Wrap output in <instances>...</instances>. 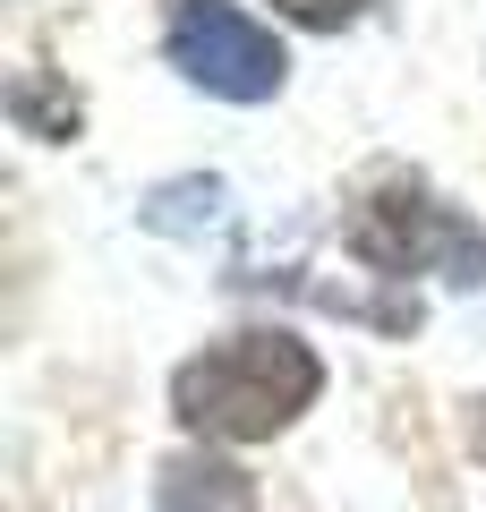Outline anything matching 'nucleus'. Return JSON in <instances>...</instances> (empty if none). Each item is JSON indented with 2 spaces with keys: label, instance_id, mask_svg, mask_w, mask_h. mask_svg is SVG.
I'll return each mask as SVG.
<instances>
[{
  "label": "nucleus",
  "instance_id": "obj_2",
  "mask_svg": "<svg viewBox=\"0 0 486 512\" xmlns=\"http://www.w3.org/2000/svg\"><path fill=\"white\" fill-rule=\"evenodd\" d=\"M350 256L367 274H452L469 291H486V231H469L452 205H435L427 188H376L350 222Z\"/></svg>",
  "mask_w": 486,
  "mask_h": 512
},
{
  "label": "nucleus",
  "instance_id": "obj_6",
  "mask_svg": "<svg viewBox=\"0 0 486 512\" xmlns=\"http://www.w3.org/2000/svg\"><path fill=\"white\" fill-rule=\"evenodd\" d=\"M273 9H282L290 26H316V35H333V26H350L367 9V0H273Z\"/></svg>",
  "mask_w": 486,
  "mask_h": 512
},
{
  "label": "nucleus",
  "instance_id": "obj_3",
  "mask_svg": "<svg viewBox=\"0 0 486 512\" xmlns=\"http://www.w3.org/2000/svg\"><path fill=\"white\" fill-rule=\"evenodd\" d=\"M162 52H171V69H180L188 86L222 94V103H265L290 77L282 43H273L248 9H231V0H180L171 26H162Z\"/></svg>",
  "mask_w": 486,
  "mask_h": 512
},
{
  "label": "nucleus",
  "instance_id": "obj_4",
  "mask_svg": "<svg viewBox=\"0 0 486 512\" xmlns=\"http://www.w3.org/2000/svg\"><path fill=\"white\" fill-rule=\"evenodd\" d=\"M154 512H256V478L222 453H180V461H162Z\"/></svg>",
  "mask_w": 486,
  "mask_h": 512
},
{
  "label": "nucleus",
  "instance_id": "obj_5",
  "mask_svg": "<svg viewBox=\"0 0 486 512\" xmlns=\"http://www.w3.org/2000/svg\"><path fill=\"white\" fill-rule=\"evenodd\" d=\"M9 111H18V128H35V137H69V128H77V94H69V103H52V94H43V77H18Z\"/></svg>",
  "mask_w": 486,
  "mask_h": 512
},
{
  "label": "nucleus",
  "instance_id": "obj_1",
  "mask_svg": "<svg viewBox=\"0 0 486 512\" xmlns=\"http://www.w3.org/2000/svg\"><path fill=\"white\" fill-rule=\"evenodd\" d=\"M316 350L290 342V333H231L205 359H188L171 376V410H180L188 436L205 444H265L316 402Z\"/></svg>",
  "mask_w": 486,
  "mask_h": 512
}]
</instances>
